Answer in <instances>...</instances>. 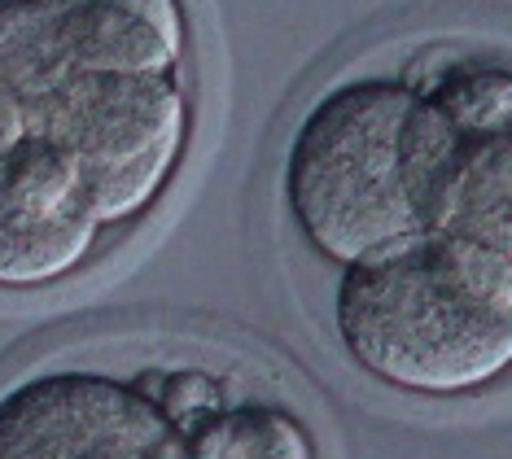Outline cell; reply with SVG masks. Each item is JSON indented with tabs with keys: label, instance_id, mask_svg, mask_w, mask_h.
Here are the masks:
<instances>
[{
	"label": "cell",
	"instance_id": "cell-7",
	"mask_svg": "<svg viewBox=\"0 0 512 459\" xmlns=\"http://www.w3.org/2000/svg\"><path fill=\"white\" fill-rule=\"evenodd\" d=\"M40 14L75 75H176L189 57L184 0H40Z\"/></svg>",
	"mask_w": 512,
	"mask_h": 459
},
{
	"label": "cell",
	"instance_id": "cell-4",
	"mask_svg": "<svg viewBox=\"0 0 512 459\" xmlns=\"http://www.w3.org/2000/svg\"><path fill=\"white\" fill-rule=\"evenodd\" d=\"M0 459H189V446L149 381L57 363L0 390Z\"/></svg>",
	"mask_w": 512,
	"mask_h": 459
},
{
	"label": "cell",
	"instance_id": "cell-2",
	"mask_svg": "<svg viewBox=\"0 0 512 459\" xmlns=\"http://www.w3.org/2000/svg\"><path fill=\"white\" fill-rule=\"evenodd\" d=\"M442 119L399 75L337 79L302 110L281 162V202L298 241L346 267L429 228Z\"/></svg>",
	"mask_w": 512,
	"mask_h": 459
},
{
	"label": "cell",
	"instance_id": "cell-6",
	"mask_svg": "<svg viewBox=\"0 0 512 459\" xmlns=\"http://www.w3.org/2000/svg\"><path fill=\"white\" fill-rule=\"evenodd\" d=\"M79 162L49 136L0 158V293H36L79 276L106 245Z\"/></svg>",
	"mask_w": 512,
	"mask_h": 459
},
{
	"label": "cell",
	"instance_id": "cell-10",
	"mask_svg": "<svg viewBox=\"0 0 512 459\" xmlns=\"http://www.w3.org/2000/svg\"><path fill=\"white\" fill-rule=\"evenodd\" d=\"M31 136V105L0 79V158H9Z\"/></svg>",
	"mask_w": 512,
	"mask_h": 459
},
{
	"label": "cell",
	"instance_id": "cell-3",
	"mask_svg": "<svg viewBox=\"0 0 512 459\" xmlns=\"http://www.w3.org/2000/svg\"><path fill=\"white\" fill-rule=\"evenodd\" d=\"M31 136L79 162L106 232L136 228L176 180L193 140V92L176 75H66L31 114Z\"/></svg>",
	"mask_w": 512,
	"mask_h": 459
},
{
	"label": "cell",
	"instance_id": "cell-1",
	"mask_svg": "<svg viewBox=\"0 0 512 459\" xmlns=\"http://www.w3.org/2000/svg\"><path fill=\"white\" fill-rule=\"evenodd\" d=\"M333 333L394 394L473 398L512 376V263L425 228L337 267Z\"/></svg>",
	"mask_w": 512,
	"mask_h": 459
},
{
	"label": "cell",
	"instance_id": "cell-8",
	"mask_svg": "<svg viewBox=\"0 0 512 459\" xmlns=\"http://www.w3.org/2000/svg\"><path fill=\"white\" fill-rule=\"evenodd\" d=\"M189 459H320L316 433L289 403H211L184 425Z\"/></svg>",
	"mask_w": 512,
	"mask_h": 459
},
{
	"label": "cell",
	"instance_id": "cell-9",
	"mask_svg": "<svg viewBox=\"0 0 512 459\" xmlns=\"http://www.w3.org/2000/svg\"><path fill=\"white\" fill-rule=\"evenodd\" d=\"M66 75L75 70L57 57L40 0H0V79L31 105V114Z\"/></svg>",
	"mask_w": 512,
	"mask_h": 459
},
{
	"label": "cell",
	"instance_id": "cell-5",
	"mask_svg": "<svg viewBox=\"0 0 512 459\" xmlns=\"http://www.w3.org/2000/svg\"><path fill=\"white\" fill-rule=\"evenodd\" d=\"M421 88L442 119L429 228L512 263V66L460 62Z\"/></svg>",
	"mask_w": 512,
	"mask_h": 459
}]
</instances>
